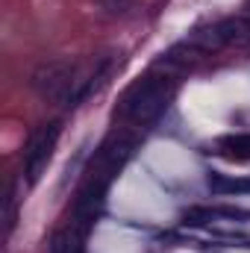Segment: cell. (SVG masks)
I'll use <instances>...</instances> for the list:
<instances>
[{"mask_svg":"<svg viewBox=\"0 0 250 253\" xmlns=\"http://www.w3.org/2000/svg\"><path fill=\"white\" fill-rule=\"evenodd\" d=\"M174 91H177L174 77H168V74H147V77L135 80L126 88L124 100H121V115L135 126L156 124L165 115V109L171 106Z\"/></svg>","mask_w":250,"mask_h":253,"instance_id":"1","label":"cell"},{"mask_svg":"<svg viewBox=\"0 0 250 253\" xmlns=\"http://www.w3.org/2000/svg\"><path fill=\"white\" fill-rule=\"evenodd\" d=\"M30 83H33V88H36L39 97L56 100V103H65V106H74V103H80L91 91L94 77L83 80L77 74V62L74 59H47V62H42L33 71Z\"/></svg>","mask_w":250,"mask_h":253,"instance_id":"2","label":"cell"},{"mask_svg":"<svg viewBox=\"0 0 250 253\" xmlns=\"http://www.w3.org/2000/svg\"><path fill=\"white\" fill-rule=\"evenodd\" d=\"M135 153V138L129 132H112L91 156L88 168H85V177H83V186L85 191H100L106 194L112 180L124 171V165L132 159Z\"/></svg>","mask_w":250,"mask_h":253,"instance_id":"3","label":"cell"},{"mask_svg":"<svg viewBox=\"0 0 250 253\" xmlns=\"http://www.w3.org/2000/svg\"><path fill=\"white\" fill-rule=\"evenodd\" d=\"M59 135H62V124L59 121H47V124L36 126L30 132V138L24 144V177H27L30 186H36L42 180V174L47 171Z\"/></svg>","mask_w":250,"mask_h":253,"instance_id":"4","label":"cell"},{"mask_svg":"<svg viewBox=\"0 0 250 253\" xmlns=\"http://www.w3.org/2000/svg\"><path fill=\"white\" fill-rule=\"evenodd\" d=\"M224 47H248L250 44V18L245 15H233V18H224L215 24Z\"/></svg>","mask_w":250,"mask_h":253,"instance_id":"5","label":"cell"},{"mask_svg":"<svg viewBox=\"0 0 250 253\" xmlns=\"http://www.w3.org/2000/svg\"><path fill=\"white\" fill-rule=\"evenodd\" d=\"M85 233L88 230H83V227H77L74 221L62 227V230H56L53 233V239H50V253H85Z\"/></svg>","mask_w":250,"mask_h":253,"instance_id":"6","label":"cell"},{"mask_svg":"<svg viewBox=\"0 0 250 253\" xmlns=\"http://www.w3.org/2000/svg\"><path fill=\"white\" fill-rule=\"evenodd\" d=\"M191 47H197L200 53H218V50H224V42H221V36H218V30H215V24L212 27H203V30H194V33H188L186 39Z\"/></svg>","mask_w":250,"mask_h":253,"instance_id":"7","label":"cell"},{"mask_svg":"<svg viewBox=\"0 0 250 253\" xmlns=\"http://www.w3.org/2000/svg\"><path fill=\"white\" fill-rule=\"evenodd\" d=\"M218 150L230 159H250V132H236L218 138Z\"/></svg>","mask_w":250,"mask_h":253,"instance_id":"8","label":"cell"},{"mask_svg":"<svg viewBox=\"0 0 250 253\" xmlns=\"http://www.w3.org/2000/svg\"><path fill=\"white\" fill-rule=\"evenodd\" d=\"M15 218H18V197H15V191L9 189L6 197H3V236H6V239H9L12 230H15Z\"/></svg>","mask_w":250,"mask_h":253,"instance_id":"9","label":"cell"},{"mask_svg":"<svg viewBox=\"0 0 250 253\" xmlns=\"http://www.w3.org/2000/svg\"><path fill=\"white\" fill-rule=\"evenodd\" d=\"M209 186L212 191H250V180H227V177H221V174H212L209 177Z\"/></svg>","mask_w":250,"mask_h":253,"instance_id":"10","label":"cell"}]
</instances>
